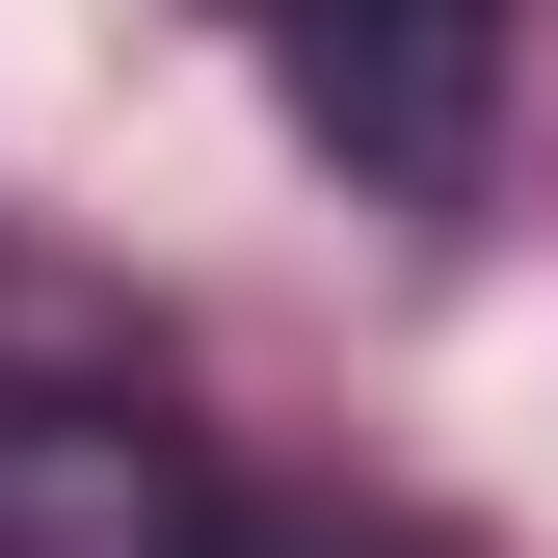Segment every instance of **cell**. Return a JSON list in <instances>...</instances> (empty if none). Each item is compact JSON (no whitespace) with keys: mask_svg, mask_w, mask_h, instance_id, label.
<instances>
[{"mask_svg":"<svg viewBox=\"0 0 558 558\" xmlns=\"http://www.w3.org/2000/svg\"><path fill=\"white\" fill-rule=\"evenodd\" d=\"M240 478L160 426V399H81V373H0V558H214Z\"/></svg>","mask_w":558,"mask_h":558,"instance_id":"cell-1","label":"cell"},{"mask_svg":"<svg viewBox=\"0 0 558 558\" xmlns=\"http://www.w3.org/2000/svg\"><path fill=\"white\" fill-rule=\"evenodd\" d=\"M293 107L345 133V186H478V107H506V0H293Z\"/></svg>","mask_w":558,"mask_h":558,"instance_id":"cell-2","label":"cell"},{"mask_svg":"<svg viewBox=\"0 0 558 558\" xmlns=\"http://www.w3.org/2000/svg\"><path fill=\"white\" fill-rule=\"evenodd\" d=\"M214 558H373V532H293V506H240V532H214Z\"/></svg>","mask_w":558,"mask_h":558,"instance_id":"cell-3","label":"cell"},{"mask_svg":"<svg viewBox=\"0 0 558 558\" xmlns=\"http://www.w3.org/2000/svg\"><path fill=\"white\" fill-rule=\"evenodd\" d=\"M240 27H293V0H240Z\"/></svg>","mask_w":558,"mask_h":558,"instance_id":"cell-4","label":"cell"}]
</instances>
